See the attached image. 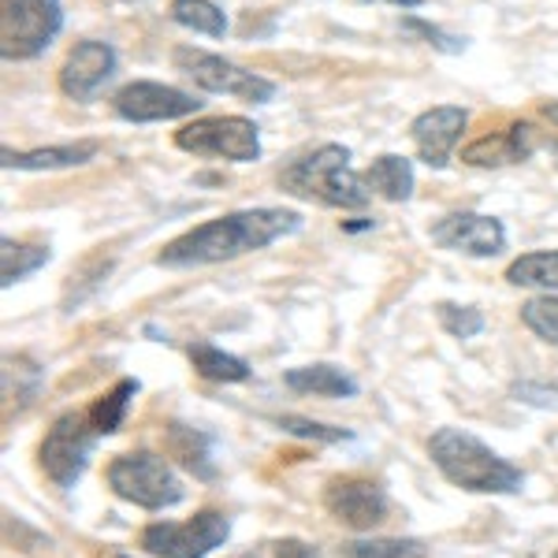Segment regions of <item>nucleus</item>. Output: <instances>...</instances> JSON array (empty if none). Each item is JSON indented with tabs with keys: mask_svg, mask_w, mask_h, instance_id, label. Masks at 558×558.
<instances>
[{
	"mask_svg": "<svg viewBox=\"0 0 558 558\" xmlns=\"http://www.w3.org/2000/svg\"><path fill=\"white\" fill-rule=\"evenodd\" d=\"M302 228V213L294 209H239L223 213L216 220H205L197 228L183 231L179 239L165 242V250L157 254L160 268H205V265H223L257 250L272 246V242L294 235Z\"/></svg>",
	"mask_w": 558,
	"mask_h": 558,
	"instance_id": "1",
	"label": "nucleus"
},
{
	"mask_svg": "<svg viewBox=\"0 0 558 558\" xmlns=\"http://www.w3.org/2000/svg\"><path fill=\"white\" fill-rule=\"evenodd\" d=\"M428 458L444 481L473 495H518L525 488V473L510 458L465 428H436L428 436Z\"/></svg>",
	"mask_w": 558,
	"mask_h": 558,
	"instance_id": "2",
	"label": "nucleus"
},
{
	"mask_svg": "<svg viewBox=\"0 0 558 558\" xmlns=\"http://www.w3.org/2000/svg\"><path fill=\"white\" fill-rule=\"evenodd\" d=\"M279 191L299 197V202L328 205V209H365L373 202L365 179L354 175V168H350V149L339 146V142H324L305 157L283 165Z\"/></svg>",
	"mask_w": 558,
	"mask_h": 558,
	"instance_id": "3",
	"label": "nucleus"
},
{
	"mask_svg": "<svg viewBox=\"0 0 558 558\" xmlns=\"http://www.w3.org/2000/svg\"><path fill=\"white\" fill-rule=\"evenodd\" d=\"M105 481L116 499L131 502L138 510H149V514L172 510L186 499V484L175 473V465L165 454L146 451V447L142 451L116 454L105 470Z\"/></svg>",
	"mask_w": 558,
	"mask_h": 558,
	"instance_id": "4",
	"label": "nucleus"
},
{
	"mask_svg": "<svg viewBox=\"0 0 558 558\" xmlns=\"http://www.w3.org/2000/svg\"><path fill=\"white\" fill-rule=\"evenodd\" d=\"M97 439L101 432L89 421V410H68L45 428L38 444V465L41 473L57 484L60 492H71L83 473L89 470V458L97 451Z\"/></svg>",
	"mask_w": 558,
	"mask_h": 558,
	"instance_id": "5",
	"label": "nucleus"
},
{
	"mask_svg": "<svg viewBox=\"0 0 558 558\" xmlns=\"http://www.w3.org/2000/svg\"><path fill=\"white\" fill-rule=\"evenodd\" d=\"M64 31L60 0H0V57L34 60Z\"/></svg>",
	"mask_w": 558,
	"mask_h": 558,
	"instance_id": "6",
	"label": "nucleus"
},
{
	"mask_svg": "<svg viewBox=\"0 0 558 558\" xmlns=\"http://www.w3.org/2000/svg\"><path fill=\"white\" fill-rule=\"evenodd\" d=\"M231 536V518L223 510H197L186 521H153L142 529L138 544L153 558H209Z\"/></svg>",
	"mask_w": 558,
	"mask_h": 558,
	"instance_id": "7",
	"label": "nucleus"
},
{
	"mask_svg": "<svg viewBox=\"0 0 558 558\" xmlns=\"http://www.w3.org/2000/svg\"><path fill=\"white\" fill-rule=\"evenodd\" d=\"M175 68L183 71L197 89H205V94H228L242 105H268L276 97L272 78L231 64V60L216 57V52L194 49V45H179Z\"/></svg>",
	"mask_w": 558,
	"mask_h": 558,
	"instance_id": "8",
	"label": "nucleus"
},
{
	"mask_svg": "<svg viewBox=\"0 0 558 558\" xmlns=\"http://www.w3.org/2000/svg\"><path fill=\"white\" fill-rule=\"evenodd\" d=\"M175 146L194 157H216L231 165H254L260 160L257 123L246 116H205L175 131Z\"/></svg>",
	"mask_w": 558,
	"mask_h": 558,
	"instance_id": "9",
	"label": "nucleus"
},
{
	"mask_svg": "<svg viewBox=\"0 0 558 558\" xmlns=\"http://www.w3.org/2000/svg\"><path fill=\"white\" fill-rule=\"evenodd\" d=\"M324 510L339 521V525L354 529V533H373L391 514V499H387L384 484L373 476H331L324 488Z\"/></svg>",
	"mask_w": 558,
	"mask_h": 558,
	"instance_id": "10",
	"label": "nucleus"
},
{
	"mask_svg": "<svg viewBox=\"0 0 558 558\" xmlns=\"http://www.w3.org/2000/svg\"><path fill=\"white\" fill-rule=\"evenodd\" d=\"M112 108L120 120L128 123H168L186 120V116L202 112V101L194 94L168 83H153V78H134L112 97Z\"/></svg>",
	"mask_w": 558,
	"mask_h": 558,
	"instance_id": "11",
	"label": "nucleus"
},
{
	"mask_svg": "<svg viewBox=\"0 0 558 558\" xmlns=\"http://www.w3.org/2000/svg\"><path fill=\"white\" fill-rule=\"evenodd\" d=\"M432 242L462 257H499L507 250V228L484 213H447L432 223Z\"/></svg>",
	"mask_w": 558,
	"mask_h": 558,
	"instance_id": "12",
	"label": "nucleus"
},
{
	"mask_svg": "<svg viewBox=\"0 0 558 558\" xmlns=\"http://www.w3.org/2000/svg\"><path fill=\"white\" fill-rule=\"evenodd\" d=\"M465 123H470V112L458 105H432L421 116H413L410 123V138L417 157L425 160L428 168L444 172L454 157V146L462 142Z\"/></svg>",
	"mask_w": 558,
	"mask_h": 558,
	"instance_id": "13",
	"label": "nucleus"
},
{
	"mask_svg": "<svg viewBox=\"0 0 558 558\" xmlns=\"http://www.w3.org/2000/svg\"><path fill=\"white\" fill-rule=\"evenodd\" d=\"M112 75H116V49L108 41L86 38L71 45L64 64H60V94L71 97V101H89Z\"/></svg>",
	"mask_w": 558,
	"mask_h": 558,
	"instance_id": "14",
	"label": "nucleus"
},
{
	"mask_svg": "<svg viewBox=\"0 0 558 558\" xmlns=\"http://www.w3.org/2000/svg\"><path fill=\"white\" fill-rule=\"evenodd\" d=\"M165 451L168 458H175L186 473H194V481H216V439L205 428L183 425L172 421L165 432Z\"/></svg>",
	"mask_w": 558,
	"mask_h": 558,
	"instance_id": "15",
	"label": "nucleus"
},
{
	"mask_svg": "<svg viewBox=\"0 0 558 558\" xmlns=\"http://www.w3.org/2000/svg\"><path fill=\"white\" fill-rule=\"evenodd\" d=\"M283 387H291L294 395H313V399H354V395L362 391V384H357L343 365H331V362L287 368Z\"/></svg>",
	"mask_w": 558,
	"mask_h": 558,
	"instance_id": "16",
	"label": "nucleus"
},
{
	"mask_svg": "<svg viewBox=\"0 0 558 558\" xmlns=\"http://www.w3.org/2000/svg\"><path fill=\"white\" fill-rule=\"evenodd\" d=\"M101 153V142L97 138H83V142H68V146H49V149H4V168H15V172H57V168H78L89 165V160Z\"/></svg>",
	"mask_w": 558,
	"mask_h": 558,
	"instance_id": "17",
	"label": "nucleus"
},
{
	"mask_svg": "<svg viewBox=\"0 0 558 558\" xmlns=\"http://www.w3.org/2000/svg\"><path fill=\"white\" fill-rule=\"evenodd\" d=\"M533 149H536L533 128H529V123H514V128L507 134H499V138H481V142H473L470 149H462V160L473 168H502V165L529 160Z\"/></svg>",
	"mask_w": 558,
	"mask_h": 558,
	"instance_id": "18",
	"label": "nucleus"
},
{
	"mask_svg": "<svg viewBox=\"0 0 558 558\" xmlns=\"http://www.w3.org/2000/svg\"><path fill=\"white\" fill-rule=\"evenodd\" d=\"M186 357H191L194 373L213 384H246L250 376H254V368L242 362L239 354H228V350H220L216 343H209V339H194V343L186 347Z\"/></svg>",
	"mask_w": 558,
	"mask_h": 558,
	"instance_id": "19",
	"label": "nucleus"
},
{
	"mask_svg": "<svg viewBox=\"0 0 558 558\" xmlns=\"http://www.w3.org/2000/svg\"><path fill=\"white\" fill-rule=\"evenodd\" d=\"M365 186L373 191L376 197H384V202H410L413 197V165L407 157H399V153H384V157H376L373 165L365 168Z\"/></svg>",
	"mask_w": 558,
	"mask_h": 558,
	"instance_id": "20",
	"label": "nucleus"
},
{
	"mask_svg": "<svg viewBox=\"0 0 558 558\" xmlns=\"http://www.w3.org/2000/svg\"><path fill=\"white\" fill-rule=\"evenodd\" d=\"M510 287H529L539 294H558V250H533L507 265Z\"/></svg>",
	"mask_w": 558,
	"mask_h": 558,
	"instance_id": "21",
	"label": "nucleus"
},
{
	"mask_svg": "<svg viewBox=\"0 0 558 558\" xmlns=\"http://www.w3.org/2000/svg\"><path fill=\"white\" fill-rule=\"evenodd\" d=\"M142 384L134 380V376H123V380H116L112 391H105L101 399L89 407V421H94V428L105 436H116L123 425H128V413L134 407V399H138Z\"/></svg>",
	"mask_w": 558,
	"mask_h": 558,
	"instance_id": "22",
	"label": "nucleus"
},
{
	"mask_svg": "<svg viewBox=\"0 0 558 558\" xmlns=\"http://www.w3.org/2000/svg\"><path fill=\"white\" fill-rule=\"evenodd\" d=\"M343 558H428V544L417 536H365L339 547Z\"/></svg>",
	"mask_w": 558,
	"mask_h": 558,
	"instance_id": "23",
	"label": "nucleus"
},
{
	"mask_svg": "<svg viewBox=\"0 0 558 558\" xmlns=\"http://www.w3.org/2000/svg\"><path fill=\"white\" fill-rule=\"evenodd\" d=\"M52 260L49 246H26V242H0V287H15Z\"/></svg>",
	"mask_w": 558,
	"mask_h": 558,
	"instance_id": "24",
	"label": "nucleus"
},
{
	"mask_svg": "<svg viewBox=\"0 0 558 558\" xmlns=\"http://www.w3.org/2000/svg\"><path fill=\"white\" fill-rule=\"evenodd\" d=\"M172 20L186 26V31L205 34V38H223L228 34V15L213 0H172Z\"/></svg>",
	"mask_w": 558,
	"mask_h": 558,
	"instance_id": "25",
	"label": "nucleus"
},
{
	"mask_svg": "<svg viewBox=\"0 0 558 558\" xmlns=\"http://www.w3.org/2000/svg\"><path fill=\"white\" fill-rule=\"evenodd\" d=\"M272 425L279 432H287V436H299V439H310V444H347V439H354V432L350 428H336V425H320V421L313 417H302V413H279L272 417Z\"/></svg>",
	"mask_w": 558,
	"mask_h": 558,
	"instance_id": "26",
	"label": "nucleus"
},
{
	"mask_svg": "<svg viewBox=\"0 0 558 558\" xmlns=\"http://www.w3.org/2000/svg\"><path fill=\"white\" fill-rule=\"evenodd\" d=\"M521 324L544 339L547 347H558V294H536L521 305Z\"/></svg>",
	"mask_w": 558,
	"mask_h": 558,
	"instance_id": "27",
	"label": "nucleus"
},
{
	"mask_svg": "<svg viewBox=\"0 0 558 558\" xmlns=\"http://www.w3.org/2000/svg\"><path fill=\"white\" fill-rule=\"evenodd\" d=\"M439 328L451 339H476L484 331V313L476 305H458V302H439L436 305Z\"/></svg>",
	"mask_w": 558,
	"mask_h": 558,
	"instance_id": "28",
	"label": "nucleus"
},
{
	"mask_svg": "<svg viewBox=\"0 0 558 558\" xmlns=\"http://www.w3.org/2000/svg\"><path fill=\"white\" fill-rule=\"evenodd\" d=\"M510 399L521 402V407L558 413V384H551V380H514L510 384Z\"/></svg>",
	"mask_w": 558,
	"mask_h": 558,
	"instance_id": "29",
	"label": "nucleus"
},
{
	"mask_svg": "<svg viewBox=\"0 0 558 558\" xmlns=\"http://www.w3.org/2000/svg\"><path fill=\"white\" fill-rule=\"evenodd\" d=\"M402 31L417 34L421 41L432 45V49H439V52H447V57H458V52L465 49V38H454V34L439 31V26H432L425 20H402Z\"/></svg>",
	"mask_w": 558,
	"mask_h": 558,
	"instance_id": "30",
	"label": "nucleus"
},
{
	"mask_svg": "<svg viewBox=\"0 0 558 558\" xmlns=\"http://www.w3.org/2000/svg\"><path fill=\"white\" fill-rule=\"evenodd\" d=\"M272 558H320V547L305 544V539H294V536H283L272 544Z\"/></svg>",
	"mask_w": 558,
	"mask_h": 558,
	"instance_id": "31",
	"label": "nucleus"
},
{
	"mask_svg": "<svg viewBox=\"0 0 558 558\" xmlns=\"http://www.w3.org/2000/svg\"><path fill=\"white\" fill-rule=\"evenodd\" d=\"M368 4H395V8H402V12H410V8H421L425 0H368Z\"/></svg>",
	"mask_w": 558,
	"mask_h": 558,
	"instance_id": "32",
	"label": "nucleus"
},
{
	"mask_svg": "<svg viewBox=\"0 0 558 558\" xmlns=\"http://www.w3.org/2000/svg\"><path fill=\"white\" fill-rule=\"evenodd\" d=\"M539 112H544L547 123H555V128H558V101H547L544 108H539Z\"/></svg>",
	"mask_w": 558,
	"mask_h": 558,
	"instance_id": "33",
	"label": "nucleus"
},
{
	"mask_svg": "<svg viewBox=\"0 0 558 558\" xmlns=\"http://www.w3.org/2000/svg\"><path fill=\"white\" fill-rule=\"evenodd\" d=\"M235 558H260L257 551H242V555H235Z\"/></svg>",
	"mask_w": 558,
	"mask_h": 558,
	"instance_id": "34",
	"label": "nucleus"
},
{
	"mask_svg": "<svg viewBox=\"0 0 558 558\" xmlns=\"http://www.w3.org/2000/svg\"><path fill=\"white\" fill-rule=\"evenodd\" d=\"M120 4H138V0H120Z\"/></svg>",
	"mask_w": 558,
	"mask_h": 558,
	"instance_id": "35",
	"label": "nucleus"
},
{
	"mask_svg": "<svg viewBox=\"0 0 558 558\" xmlns=\"http://www.w3.org/2000/svg\"><path fill=\"white\" fill-rule=\"evenodd\" d=\"M551 149H555V157H558V146H551Z\"/></svg>",
	"mask_w": 558,
	"mask_h": 558,
	"instance_id": "36",
	"label": "nucleus"
},
{
	"mask_svg": "<svg viewBox=\"0 0 558 558\" xmlns=\"http://www.w3.org/2000/svg\"><path fill=\"white\" fill-rule=\"evenodd\" d=\"M120 558H131V555H120Z\"/></svg>",
	"mask_w": 558,
	"mask_h": 558,
	"instance_id": "37",
	"label": "nucleus"
}]
</instances>
